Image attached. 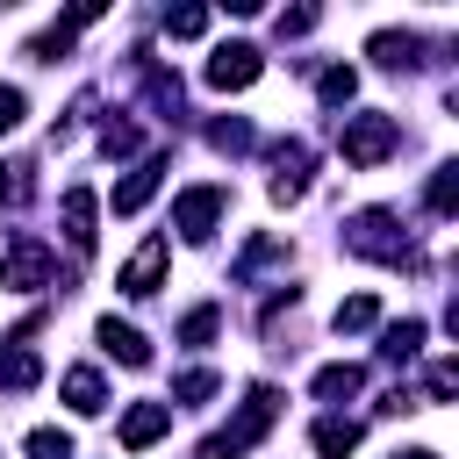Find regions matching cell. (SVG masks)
Masks as SVG:
<instances>
[{
    "mask_svg": "<svg viewBox=\"0 0 459 459\" xmlns=\"http://www.w3.org/2000/svg\"><path fill=\"white\" fill-rule=\"evenodd\" d=\"M344 251H351V258H380V265H409V273L423 265V258L409 251V237L394 230L387 208H359V215L344 222Z\"/></svg>",
    "mask_w": 459,
    "mask_h": 459,
    "instance_id": "1",
    "label": "cell"
},
{
    "mask_svg": "<svg viewBox=\"0 0 459 459\" xmlns=\"http://www.w3.org/2000/svg\"><path fill=\"white\" fill-rule=\"evenodd\" d=\"M337 151H344V165H380V158H394L402 151V122L394 115H344V129H337Z\"/></svg>",
    "mask_w": 459,
    "mask_h": 459,
    "instance_id": "2",
    "label": "cell"
},
{
    "mask_svg": "<svg viewBox=\"0 0 459 459\" xmlns=\"http://www.w3.org/2000/svg\"><path fill=\"white\" fill-rule=\"evenodd\" d=\"M222 208H230V194H222V186H186V194L172 201V230H179L186 244H201V237H215Z\"/></svg>",
    "mask_w": 459,
    "mask_h": 459,
    "instance_id": "3",
    "label": "cell"
},
{
    "mask_svg": "<svg viewBox=\"0 0 459 459\" xmlns=\"http://www.w3.org/2000/svg\"><path fill=\"white\" fill-rule=\"evenodd\" d=\"M50 273H57V251L50 244H36V237H14L7 244V258H0V287H50Z\"/></svg>",
    "mask_w": 459,
    "mask_h": 459,
    "instance_id": "4",
    "label": "cell"
},
{
    "mask_svg": "<svg viewBox=\"0 0 459 459\" xmlns=\"http://www.w3.org/2000/svg\"><path fill=\"white\" fill-rule=\"evenodd\" d=\"M308 172H316V151H308L301 136L273 143V201H301V194H308Z\"/></svg>",
    "mask_w": 459,
    "mask_h": 459,
    "instance_id": "5",
    "label": "cell"
},
{
    "mask_svg": "<svg viewBox=\"0 0 459 459\" xmlns=\"http://www.w3.org/2000/svg\"><path fill=\"white\" fill-rule=\"evenodd\" d=\"M258 72H265V57H258L251 43H222V50L208 57V86H215V93H244Z\"/></svg>",
    "mask_w": 459,
    "mask_h": 459,
    "instance_id": "6",
    "label": "cell"
},
{
    "mask_svg": "<svg viewBox=\"0 0 459 459\" xmlns=\"http://www.w3.org/2000/svg\"><path fill=\"white\" fill-rule=\"evenodd\" d=\"M273 416H280V387H251V394H244V416H237V423L222 430V445H230V452H244V445H258Z\"/></svg>",
    "mask_w": 459,
    "mask_h": 459,
    "instance_id": "7",
    "label": "cell"
},
{
    "mask_svg": "<svg viewBox=\"0 0 459 459\" xmlns=\"http://www.w3.org/2000/svg\"><path fill=\"white\" fill-rule=\"evenodd\" d=\"M165 251H172L165 237H143V244H136V258L122 265V280H115V287H122V294H158V280H165Z\"/></svg>",
    "mask_w": 459,
    "mask_h": 459,
    "instance_id": "8",
    "label": "cell"
},
{
    "mask_svg": "<svg viewBox=\"0 0 459 459\" xmlns=\"http://www.w3.org/2000/svg\"><path fill=\"white\" fill-rule=\"evenodd\" d=\"M165 430H172V402H129V416H122V445H129V452L158 445Z\"/></svg>",
    "mask_w": 459,
    "mask_h": 459,
    "instance_id": "9",
    "label": "cell"
},
{
    "mask_svg": "<svg viewBox=\"0 0 459 459\" xmlns=\"http://www.w3.org/2000/svg\"><path fill=\"white\" fill-rule=\"evenodd\" d=\"M65 244L79 258L93 251V186H65Z\"/></svg>",
    "mask_w": 459,
    "mask_h": 459,
    "instance_id": "10",
    "label": "cell"
},
{
    "mask_svg": "<svg viewBox=\"0 0 459 459\" xmlns=\"http://www.w3.org/2000/svg\"><path fill=\"white\" fill-rule=\"evenodd\" d=\"M158 179H165V158H143V165H136V172L115 186V215H136V208L158 194Z\"/></svg>",
    "mask_w": 459,
    "mask_h": 459,
    "instance_id": "11",
    "label": "cell"
},
{
    "mask_svg": "<svg viewBox=\"0 0 459 459\" xmlns=\"http://www.w3.org/2000/svg\"><path fill=\"white\" fill-rule=\"evenodd\" d=\"M416 50H423V36H409V29H380V36L366 43V57H373V65H387V72L416 65Z\"/></svg>",
    "mask_w": 459,
    "mask_h": 459,
    "instance_id": "12",
    "label": "cell"
},
{
    "mask_svg": "<svg viewBox=\"0 0 459 459\" xmlns=\"http://www.w3.org/2000/svg\"><path fill=\"white\" fill-rule=\"evenodd\" d=\"M100 351L108 359H122V366H151V344H143V330H129V323H100Z\"/></svg>",
    "mask_w": 459,
    "mask_h": 459,
    "instance_id": "13",
    "label": "cell"
},
{
    "mask_svg": "<svg viewBox=\"0 0 459 459\" xmlns=\"http://www.w3.org/2000/svg\"><path fill=\"white\" fill-rule=\"evenodd\" d=\"M65 402H72L79 416H100V409H108V380H100L93 366H72V373H65Z\"/></svg>",
    "mask_w": 459,
    "mask_h": 459,
    "instance_id": "14",
    "label": "cell"
},
{
    "mask_svg": "<svg viewBox=\"0 0 459 459\" xmlns=\"http://www.w3.org/2000/svg\"><path fill=\"white\" fill-rule=\"evenodd\" d=\"M359 387H366V366H351V359H344V366H323V373H316V402H351Z\"/></svg>",
    "mask_w": 459,
    "mask_h": 459,
    "instance_id": "15",
    "label": "cell"
},
{
    "mask_svg": "<svg viewBox=\"0 0 459 459\" xmlns=\"http://www.w3.org/2000/svg\"><path fill=\"white\" fill-rule=\"evenodd\" d=\"M265 265H287V244H280V237H251V244H244V258H237V280L251 287Z\"/></svg>",
    "mask_w": 459,
    "mask_h": 459,
    "instance_id": "16",
    "label": "cell"
},
{
    "mask_svg": "<svg viewBox=\"0 0 459 459\" xmlns=\"http://www.w3.org/2000/svg\"><path fill=\"white\" fill-rule=\"evenodd\" d=\"M416 351H423V323H416V316H409V323H387V337H380V359H387V366H409Z\"/></svg>",
    "mask_w": 459,
    "mask_h": 459,
    "instance_id": "17",
    "label": "cell"
},
{
    "mask_svg": "<svg viewBox=\"0 0 459 459\" xmlns=\"http://www.w3.org/2000/svg\"><path fill=\"white\" fill-rule=\"evenodd\" d=\"M308 437H316V452H323V459H344V452L359 445V423H351V416H323Z\"/></svg>",
    "mask_w": 459,
    "mask_h": 459,
    "instance_id": "18",
    "label": "cell"
},
{
    "mask_svg": "<svg viewBox=\"0 0 459 459\" xmlns=\"http://www.w3.org/2000/svg\"><path fill=\"white\" fill-rule=\"evenodd\" d=\"M29 194H36V165H29V158L0 165V201H7V208H29Z\"/></svg>",
    "mask_w": 459,
    "mask_h": 459,
    "instance_id": "19",
    "label": "cell"
},
{
    "mask_svg": "<svg viewBox=\"0 0 459 459\" xmlns=\"http://www.w3.org/2000/svg\"><path fill=\"white\" fill-rule=\"evenodd\" d=\"M380 323V301L373 294H351L344 308H337V337H359V330H373Z\"/></svg>",
    "mask_w": 459,
    "mask_h": 459,
    "instance_id": "20",
    "label": "cell"
},
{
    "mask_svg": "<svg viewBox=\"0 0 459 459\" xmlns=\"http://www.w3.org/2000/svg\"><path fill=\"white\" fill-rule=\"evenodd\" d=\"M316 93H323V108H344V100L359 93V72H351V65H330V72L316 79Z\"/></svg>",
    "mask_w": 459,
    "mask_h": 459,
    "instance_id": "21",
    "label": "cell"
},
{
    "mask_svg": "<svg viewBox=\"0 0 459 459\" xmlns=\"http://www.w3.org/2000/svg\"><path fill=\"white\" fill-rule=\"evenodd\" d=\"M423 201H430V215H452V208H459V165H437Z\"/></svg>",
    "mask_w": 459,
    "mask_h": 459,
    "instance_id": "22",
    "label": "cell"
},
{
    "mask_svg": "<svg viewBox=\"0 0 459 459\" xmlns=\"http://www.w3.org/2000/svg\"><path fill=\"white\" fill-rule=\"evenodd\" d=\"M0 380L22 394V387H36V351L29 344H7V359H0Z\"/></svg>",
    "mask_w": 459,
    "mask_h": 459,
    "instance_id": "23",
    "label": "cell"
},
{
    "mask_svg": "<svg viewBox=\"0 0 459 459\" xmlns=\"http://www.w3.org/2000/svg\"><path fill=\"white\" fill-rule=\"evenodd\" d=\"M208 143H215V151H230V158H237V151H251V143H258V136H251V122H244V115H230V122H215V129H208Z\"/></svg>",
    "mask_w": 459,
    "mask_h": 459,
    "instance_id": "24",
    "label": "cell"
},
{
    "mask_svg": "<svg viewBox=\"0 0 459 459\" xmlns=\"http://www.w3.org/2000/svg\"><path fill=\"white\" fill-rule=\"evenodd\" d=\"M208 29V7H165V36H201Z\"/></svg>",
    "mask_w": 459,
    "mask_h": 459,
    "instance_id": "25",
    "label": "cell"
},
{
    "mask_svg": "<svg viewBox=\"0 0 459 459\" xmlns=\"http://www.w3.org/2000/svg\"><path fill=\"white\" fill-rule=\"evenodd\" d=\"M215 330H222V316H215V308H194V316L179 323V344H208Z\"/></svg>",
    "mask_w": 459,
    "mask_h": 459,
    "instance_id": "26",
    "label": "cell"
},
{
    "mask_svg": "<svg viewBox=\"0 0 459 459\" xmlns=\"http://www.w3.org/2000/svg\"><path fill=\"white\" fill-rule=\"evenodd\" d=\"M29 459H72V437L65 430H29Z\"/></svg>",
    "mask_w": 459,
    "mask_h": 459,
    "instance_id": "27",
    "label": "cell"
},
{
    "mask_svg": "<svg viewBox=\"0 0 459 459\" xmlns=\"http://www.w3.org/2000/svg\"><path fill=\"white\" fill-rule=\"evenodd\" d=\"M172 394H179V402H208V394H215V373H208V366H194V373H179V387H172Z\"/></svg>",
    "mask_w": 459,
    "mask_h": 459,
    "instance_id": "28",
    "label": "cell"
},
{
    "mask_svg": "<svg viewBox=\"0 0 459 459\" xmlns=\"http://www.w3.org/2000/svg\"><path fill=\"white\" fill-rule=\"evenodd\" d=\"M100 151H108V158H129V151H136V129H129V122H108V129H100Z\"/></svg>",
    "mask_w": 459,
    "mask_h": 459,
    "instance_id": "29",
    "label": "cell"
},
{
    "mask_svg": "<svg viewBox=\"0 0 459 459\" xmlns=\"http://www.w3.org/2000/svg\"><path fill=\"white\" fill-rule=\"evenodd\" d=\"M452 387H459V359H437L430 366V402H452Z\"/></svg>",
    "mask_w": 459,
    "mask_h": 459,
    "instance_id": "30",
    "label": "cell"
},
{
    "mask_svg": "<svg viewBox=\"0 0 459 459\" xmlns=\"http://www.w3.org/2000/svg\"><path fill=\"white\" fill-rule=\"evenodd\" d=\"M22 115H29V100H22V86H0V136H7V129H14Z\"/></svg>",
    "mask_w": 459,
    "mask_h": 459,
    "instance_id": "31",
    "label": "cell"
},
{
    "mask_svg": "<svg viewBox=\"0 0 459 459\" xmlns=\"http://www.w3.org/2000/svg\"><path fill=\"white\" fill-rule=\"evenodd\" d=\"M308 29H316V7H287L280 14V36H308Z\"/></svg>",
    "mask_w": 459,
    "mask_h": 459,
    "instance_id": "32",
    "label": "cell"
},
{
    "mask_svg": "<svg viewBox=\"0 0 459 459\" xmlns=\"http://www.w3.org/2000/svg\"><path fill=\"white\" fill-rule=\"evenodd\" d=\"M194 459H237V452H230V445H222V437H208V445H201V452H194Z\"/></svg>",
    "mask_w": 459,
    "mask_h": 459,
    "instance_id": "33",
    "label": "cell"
},
{
    "mask_svg": "<svg viewBox=\"0 0 459 459\" xmlns=\"http://www.w3.org/2000/svg\"><path fill=\"white\" fill-rule=\"evenodd\" d=\"M394 459H437V452H394Z\"/></svg>",
    "mask_w": 459,
    "mask_h": 459,
    "instance_id": "34",
    "label": "cell"
}]
</instances>
